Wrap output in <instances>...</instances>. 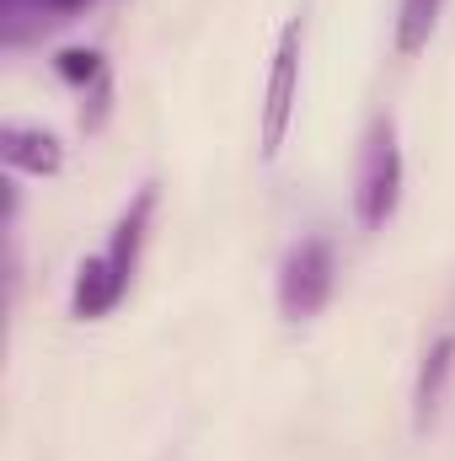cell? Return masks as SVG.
I'll return each mask as SVG.
<instances>
[{
  "label": "cell",
  "instance_id": "obj_1",
  "mask_svg": "<svg viewBox=\"0 0 455 461\" xmlns=\"http://www.w3.org/2000/svg\"><path fill=\"white\" fill-rule=\"evenodd\" d=\"M402 204V145L397 123L375 118L359 145V172H353V215L364 230H380Z\"/></svg>",
  "mask_w": 455,
  "mask_h": 461
},
{
  "label": "cell",
  "instance_id": "obj_3",
  "mask_svg": "<svg viewBox=\"0 0 455 461\" xmlns=\"http://www.w3.org/2000/svg\"><path fill=\"white\" fill-rule=\"evenodd\" d=\"M295 92H300V16L284 22L279 32V49H273V65H268V86H263V123H257V145L263 156L273 161L290 140V123H295Z\"/></svg>",
  "mask_w": 455,
  "mask_h": 461
},
{
  "label": "cell",
  "instance_id": "obj_5",
  "mask_svg": "<svg viewBox=\"0 0 455 461\" xmlns=\"http://www.w3.org/2000/svg\"><path fill=\"white\" fill-rule=\"evenodd\" d=\"M123 290H129V279L113 268V258H108V252H97V258H86V263L76 268L70 312H76L81 322H97V317H108L118 301H123Z\"/></svg>",
  "mask_w": 455,
  "mask_h": 461
},
{
  "label": "cell",
  "instance_id": "obj_8",
  "mask_svg": "<svg viewBox=\"0 0 455 461\" xmlns=\"http://www.w3.org/2000/svg\"><path fill=\"white\" fill-rule=\"evenodd\" d=\"M97 70H103V65H97V54H92V49H65V54H59V76H65V81H76V86H81V81H92Z\"/></svg>",
  "mask_w": 455,
  "mask_h": 461
},
{
  "label": "cell",
  "instance_id": "obj_4",
  "mask_svg": "<svg viewBox=\"0 0 455 461\" xmlns=\"http://www.w3.org/2000/svg\"><path fill=\"white\" fill-rule=\"evenodd\" d=\"M451 375H455V333H440L434 344L424 348L418 375H413V429H418V435H429V429H434Z\"/></svg>",
  "mask_w": 455,
  "mask_h": 461
},
{
  "label": "cell",
  "instance_id": "obj_6",
  "mask_svg": "<svg viewBox=\"0 0 455 461\" xmlns=\"http://www.w3.org/2000/svg\"><path fill=\"white\" fill-rule=\"evenodd\" d=\"M0 156H5V167L32 172V177H54V172L65 167V145H59V134L32 129V123H5V134H0Z\"/></svg>",
  "mask_w": 455,
  "mask_h": 461
},
{
  "label": "cell",
  "instance_id": "obj_7",
  "mask_svg": "<svg viewBox=\"0 0 455 461\" xmlns=\"http://www.w3.org/2000/svg\"><path fill=\"white\" fill-rule=\"evenodd\" d=\"M440 5L445 0H402V16H397V49L402 54H418L440 22Z\"/></svg>",
  "mask_w": 455,
  "mask_h": 461
},
{
  "label": "cell",
  "instance_id": "obj_9",
  "mask_svg": "<svg viewBox=\"0 0 455 461\" xmlns=\"http://www.w3.org/2000/svg\"><path fill=\"white\" fill-rule=\"evenodd\" d=\"M43 5H54V11H81V5H92V0H43Z\"/></svg>",
  "mask_w": 455,
  "mask_h": 461
},
{
  "label": "cell",
  "instance_id": "obj_2",
  "mask_svg": "<svg viewBox=\"0 0 455 461\" xmlns=\"http://www.w3.org/2000/svg\"><path fill=\"white\" fill-rule=\"evenodd\" d=\"M333 285H338V258H333V241L327 236H306L284 252L279 263V312L290 322H306L317 317L327 301H333Z\"/></svg>",
  "mask_w": 455,
  "mask_h": 461
}]
</instances>
